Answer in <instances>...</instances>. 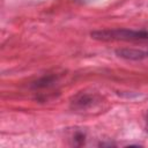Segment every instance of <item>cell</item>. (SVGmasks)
<instances>
[{
    "mask_svg": "<svg viewBox=\"0 0 148 148\" xmlns=\"http://www.w3.org/2000/svg\"><path fill=\"white\" fill-rule=\"evenodd\" d=\"M91 37L97 40H148V31L130 29H103L91 32Z\"/></svg>",
    "mask_w": 148,
    "mask_h": 148,
    "instance_id": "6da1fadb",
    "label": "cell"
},
{
    "mask_svg": "<svg viewBox=\"0 0 148 148\" xmlns=\"http://www.w3.org/2000/svg\"><path fill=\"white\" fill-rule=\"evenodd\" d=\"M95 102H96L95 96L88 94H81L75 97V99L72 103V106L75 110H87L91 108L95 104Z\"/></svg>",
    "mask_w": 148,
    "mask_h": 148,
    "instance_id": "7a4b0ae2",
    "label": "cell"
},
{
    "mask_svg": "<svg viewBox=\"0 0 148 148\" xmlns=\"http://www.w3.org/2000/svg\"><path fill=\"white\" fill-rule=\"evenodd\" d=\"M116 54L119 58L127 59V60H142L146 58L145 50L138 49H118L116 50Z\"/></svg>",
    "mask_w": 148,
    "mask_h": 148,
    "instance_id": "3957f363",
    "label": "cell"
},
{
    "mask_svg": "<svg viewBox=\"0 0 148 148\" xmlns=\"http://www.w3.org/2000/svg\"><path fill=\"white\" fill-rule=\"evenodd\" d=\"M146 131L148 132V112L146 114Z\"/></svg>",
    "mask_w": 148,
    "mask_h": 148,
    "instance_id": "277c9868",
    "label": "cell"
},
{
    "mask_svg": "<svg viewBox=\"0 0 148 148\" xmlns=\"http://www.w3.org/2000/svg\"><path fill=\"white\" fill-rule=\"evenodd\" d=\"M145 54H146V58H148V50H145Z\"/></svg>",
    "mask_w": 148,
    "mask_h": 148,
    "instance_id": "5b68a950",
    "label": "cell"
}]
</instances>
